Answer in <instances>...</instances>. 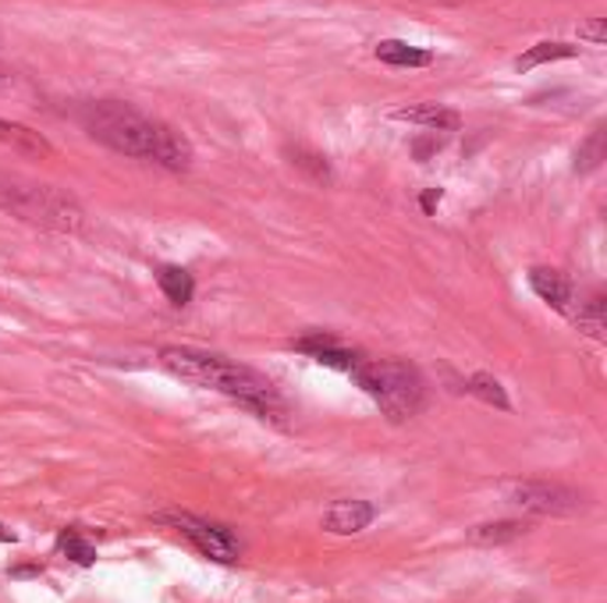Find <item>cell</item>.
I'll return each instance as SVG.
<instances>
[{"label":"cell","mask_w":607,"mask_h":603,"mask_svg":"<svg viewBox=\"0 0 607 603\" xmlns=\"http://www.w3.org/2000/svg\"><path fill=\"white\" fill-rule=\"evenodd\" d=\"M377 518V507L369 501H334L323 515V529L334 536H355Z\"/></svg>","instance_id":"obj_7"},{"label":"cell","mask_w":607,"mask_h":603,"mask_svg":"<svg viewBox=\"0 0 607 603\" xmlns=\"http://www.w3.org/2000/svg\"><path fill=\"white\" fill-rule=\"evenodd\" d=\"M161 362L167 373H175L181 380L196 383V388H210V391H221L231 401H239L242 409H249L260 420H274V423H285L288 405L285 398L277 394L274 383L249 369L242 362H228L224 355H210V351H199V348H161Z\"/></svg>","instance_id":"obj_2"},{"label":"cell","mask_w":607,"mask_h":603,"mask_svg":"<svg viewBox=\"0 0 607 603\" xmlns=\"http://www.w3.org/2000/svg\"><path fill=\"white\" fill-rule=\"evenodd\" d=\"M433 203H441V189H430V192H423V210H427V213L433 210Z\"/></svg>","instance_id":"obj_22"},{"label":"cell","mask_w":607,"mask_h":603,"mask_svg":"<svg viewBox=\"0 0 607 603\" xmlns=\"http://www.w3.org/2000/svg\"><path fill=\"white\" fill-rule=\"evenodd\" d=\"M412 149H416V157H419V160H427L433 149H441V138H430V143H416Z\"/></svg>","instance_id":"obj_21"},{"label":"cell","mask_w":607,"mask_h":603,"mask_svg":"<svg viewBox=\"0 0 607 603\" xmlns=\"http://www.w3.org/2000/svg\"><path fill=\"white\" fill-rule=\"evenodd\" d=\"M465 394L487 401V405H494V409H511V401H508L505 388H501V383H497L490 373H476V377L465 380Z\"/></svg>","instance_id":"obj_17"},{"label":"cell","mask_w":607,"mask_h":603,"mask_svg":"<svg viewBox=\"0 0 607 603\" xmlns=\"http://www.w3.org/2000/svg\"><path fill=\"white\" fill-rule=\"evenodd\" d=\"M508 501L529 515H580L586 507V493L548 483V479H522V483L508 487Z\"/></svg>","instance_id":"obj_6"},{"label":"cell","mask_w":607,"mask_h":603,"mask_svg":"<svg viewBox=\"0 0 607 603\" xmlns=\"http://www.w3.org/2000/svg\"><path fill=\"white\" fill-rule=\"evenodd\" d=\"M529 533V522H487V525H476L470 533V544H479V547H501V544H511V539H519Z\"/></svg>","instance_id":"obj_13"},{"label":"cell","mask_w":607,"mask_h":603,"mask_svg":"<svg viewBox=\"0 0 607 603\" xmlns=\"http://www.w3.org/2000/svg\"><path fill=\"white\" fill-rule=\"evenodd\" d=\"M575 327H580L583 334H589V337H604V331H607V302H604V295L600 291H594L586 302H580V309H575Z\"/></svg>","instance_id":"obj_14"},{"label":"cell","mask_w":607,"mask_h":603,"mask_svg":"<svg viewBox=\"0 0 607 603\" xmlns=\"http://www.w3.org/2000/svg\"><path fill=\"white\" fill-rule=\"evenodd\" d=\"M79 125L121 157L157 164L164 171H189L196 153L192 143L181 132L157 118H146L129 103L118 100H92L79 107Z\"/></svg>","instance_id":"obj_1"},{"label":"cell","mask_w":607,"mask_h":603,"mask_svg":"<svg viewBox=\"0 0 607 603\" xmlns=\"http://www.w3.org/2000/svg\"><path fill=\"white\" fill-rule=\"evenodd\" d=\"M377 57L391 68H427L433 65V54L423 46H412L405 40H380L377 43Z\"/></svg>","instance_id":"obj_11"},{"label":"cell","mask_w":607,"mask_h":603,"mask_svg":"<svg viewBox=\"0 0 607 603\" xmlns=\"http://www.w3.org/2000/svg\"><path fill=\"white\" fill-rule=\"evenodd\" d=\"M580 40H589V43H607V22L604 19H589L580 25Z\"/></svg>","instance_id":"obj_20"},{"label":"cell","mask_w":607,"mask_h":603,"mask_svg":"<svg viewBox=\"0 0 607 603\" xmlns=\"http://www.w3.org/2000/svg\"><path fill=\"white\" fill-rule=\"evenodd\" d=\"M529 288H533L548 305L562 309V313L572 305V281L565 273H558V270L533 267V270H529Z\"/></svg>","instance_id":"obj_10"},{"label":"cell","mask_w":607,"mask_h":603,"mask_svg":"<svg viewBox=\"0 0 607 603\" xmlns=\"http://www.w3.org/2000/svg\"><path fill=\"white\" fill-rule=\"evenodd\" d=\"M4 82H11V75H8L4 68H0V86H4Z\"/></svg>","instance_id":"obj_23"},{"label":"cell","mask_w":607,"mask_h":603,"mask_svg":"<svg viewBox=\"0 0 607 603\" xmlns=\"http://www.w3.org/2000/svg\"><path fill=\"white\" fill-rule=\"evenodd\" d=\"M0 143L11 146L14 153H25V157H54L51 138L19 125V121H8V118H0Z\"/></svg>","instance_id":"obj_9"},{"label":"cell","mask_w":607,"mask_h":603,"mask_svg":"<svg viewBox=\"0 0 607 603\" xmlns=\"http://www.w3.org/2000/svg\"><path fill=\"white\" fill-rule=\"evenodd\" d=\"M604 164V129H594L589 132L586 143L575 149V171L586 175V171H597V167Z\"/></svg>","instance_id":"obj_18"},{"label":"cell","mask_w":607,"mask_h":603,"mask_svg":"<svg viewBox=\"0 0 607 603\" xmlns=\"http://www.w3.org/2000/svg\"><path fill=\"white\" fill-rule=\"evenodd\" d=\"M395 118L409 121V125H419V129H430V132H459V125H462L459 111H451V107H441V103L398 107Z\"/></svg>","instance_id":"obj_8"},{"label":"cell","mask_w":607,"mask_h":603,"mask_svg":"<svg viewBox=\"0 0 607 603\" xmlns=\"http://www.w3.org/2000/svg\"><path fill=\"white\" fill-rule=\"evenodd\" d=\"M157 284H161L164 299H167L170 305H189L192 295H196L192 273L181 270V267H161V270H157Z\"/></svg>","instance_id":"obj_12"},{"label":"cell","mask_w":607,"mask_h":603,"mask_svg":"<svg viewBox=\"0 0 607 603\" xmlns=\"http://www.w3.org/2000/svg\"><path fill=\"white\" fill-rule=\"evenodd\" d=\"M161 525H170L178 536H185L189 544L202 554V558H210V561H221V565H231V561H239V554H242V544H239V536L228 529V525L221 522H207V518H199L192 512H164L157 515Z\"/></svg>","instance_id":"obj_5"},{"label":"cell","mask_w":607,"mask_h":603,"mask_svg":"<svg viewBox=\"0 0 607 603\" xmlns=\"http://www.w3.org/2000/svg\"><path fill=\"white\" fill-rule=\"evenodd\" d=\"M0 210L19 216L25 224L57 231V235H79L86 227V210L68 192L54 189V185L0 181Z\"/></svg>","instance_id":"obj_4"},{"label":"cell","mask_w":607,"mask_h":603,"mask_svg":"<svg viewBox=\"0 0 607 603\" xmlns=\"http://www.w3.org/2000/svg\"><path fill=\"white\" fill-rule=\"evenodd\" d=\"M360 388L377 401L380 412L391 423H405L423 409L427 401V383L419 377V369H412L409 362L398 359H363L355 362V369L349 373Z\"/></svg>","instance_id":"obj_3"},{"label":"cell","mask_w":607,"mask_h":603,"mask_svg":"<svg viewBox=\"0 0 607 603\" xmlns=\"http://www.w3.org/2000/svg\"><path fill=\"white\" fill-rule=\"evenodd\" d=\"M575 54H580V46H572V43H537V46H529V51L516 60V68L529 71L537 65H548V60H569Z\"/></svg>","instance_id":"obj_15"},{"label":"cell","mask_w":607,"mask_h":603,"mask_svg":"<svg viewBox=\"0 0 607 603\" xmlns=\"http://www.w3.org/2000/svg\"><path fill=\"white\" fill-rule=\"evenodd\" d=\"M288 153V160H291V167H299L302 175H309L313 181H320V185H327L334 175H331V164H327L320 153H313V149H306V146H288L285 149Z\"/></svg>","instance_id":"obj_16"},{"label":"cell","mask_w":607,"mask_h":603,"mask_svg":"<svg viewBox=\"0 0 607 603\" xmlns=\"http://www.w3.org/2000/svg\"><path fill=\"white\" fill-rule=\"evenodd\" d=\"M57 547L65 550L75 565H82V568L97 561V550H92L89 539H82L79 529H65V533H60V536H57Z\"/></svg>","instance_id":"obj_19"}]
</instances>
